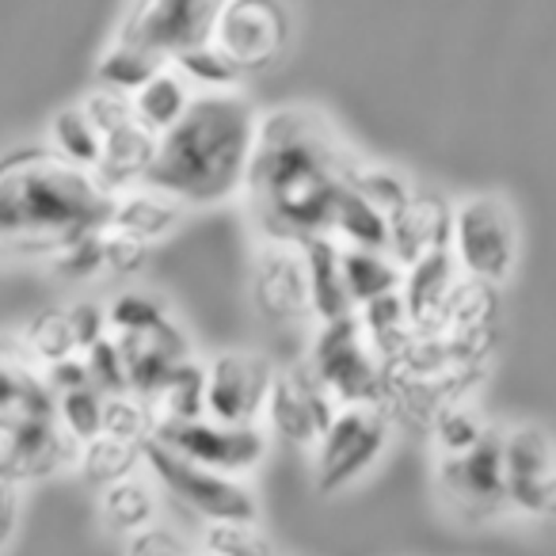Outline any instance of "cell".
<instances>
[{"label":"cell","instance_id":"1","mask_svg":"<svg viewBox=\"0 0 556 556\" xmlns=\"http://www.w3.org/2000/svg\"><path fill=\"white\" fill-rule=\"evenodd\" d=\"M358 156L309 108H275L255 123L244 191L267 240L328 237L336 194Z\"/></svg>","mask_w":556,"mask_h":556},{"label":"cell","instance_id":"2","mask_svg":"<svg viewBox=\"0 0 556 556\" xmlns=\"http://www.w3.org/2000/svg\"><path fill=\"white\" fill-rule=\"evenodd\" d=\"M252 100L240 92H194L172 130L156 138L149 168V191L164 194L176 206H217L244 191V172L255 146Z\"/></svg>","mask_w":556,"mask_h":556},{"label":"cell","instance_id":"3","mask_svg":"<svg viewBox=\"0 0 556 556\" xmlns=\"http://www.w3.org/2000/svg\"><path fill=\"white\" fill-rule=\"evenodd\" d=\"M111 194L47 146L0 153V252L50 260L77 237L103 229Z\"/></svg>","mask_w":556,"mask_h":556},{"label":"cell","instance_id":"4","mask_svg":"<svg viewBox=\"0 0 556 556\" xmlns=\"http://www.w3.org/2000/svg\"><path fill=\"white\" fill-rule=\"evenodd\" d=\"M313 378L325 386L336 408H378L386 404V370L366 343L355 313L325 320L313 336L309 363Z\"/></svg>","mask_w":556,"mask_h":556},{"label":"cell","instance_id":"5","mask_svg":"<svg viewBox=\"0 0 556 556\" xmlns=\"http://www.w3.org/2000/svg\"><path fill=\"white\" fill-rule=\"evenodd\" d=\"M450 255L457 270L480 287L495 290L515 275L518 225L500 194H472L450 214Z\"/></svg>","mask_w":556,"mask_h":556},{"label":"cell","instance_id":"6","mask_svg":"<svg viewBox=\"0 0 556 556\" xmlns=\"http://www.w3.org/2000/svg\"><path fill=\"white\" fill-rule=\"evenodd\" d=\"M141 462L153 469V477L164 484V492H172L179 503L199 510L210 526H255V518H260V503H255V495L240 480L199 469V465L164 450L156 439H149L141 446Z\"/></svg>","mask_w":556,"mask_h":556},{"label":"cell","instance_id":"7","mask_svg":"<svg viewBox=\"0 0 556 556\" xmlns=\"http://www.w3.org/2000/svg\"><path fill=\"white\" fill-rule=\"evenodd\" d=\"M389 442V416L378 408H340L325 434L317 439L313 484L320 495H332L358 480L381 457Z\"/></svg>","mask_w":556,"mask_h":556},{"label":"cell","instance_id":"8","mask_svg":"<svg viewBox=\"0 0 556 556\" xmlns=\"http://www.w3.org/2000/svg\"><path fill=\"white\" fill-rule=\"evenodd\" d=\"M153 439L164 450H172L184 462L199 465V469L222 472V477L237 480L240 472L255 469L267 454V434L260 427H222L214 419H191V424H172V419H156Z\"/></svg>","mask_w":556,"mask_h":556},{"label":"cell","instance_id":"9","mask_svg":"<svg viewBox=\"0 0 556 556\" xmlns=\"http://www.w3.org/2000/svg\"><path fill=\"white\" fill-rule=\"evenodd\" d=\"M290 39V16L275 0H229L217 4L210 42L237 65L240 73L267 70Z\"/></svg>","mask_w":556,"mask_h":556},{"label":"cell","instance_id":"10","mask_svg":"<svg viewBox=\"0 0 556 556\" xmlns=\"http://www.w3.org/2000/svg\"><path fill=\"white\" fill-rule=\"evenodd\" d=\"M214 12V0H146V4H134L123 16L115 42L146 50L161 62H172L184 50L210 42Z\"/></svg>","mask_w":556,"mask_h":556},{"label":"cell","instance_id":"11","mask_svg":"<svg viewBox=\"0 0 556 556\" xmlns=\"http://www.w3.org/2000/svg\"><path fill=\"white\" fill-rule=\"evenodd\" d=\"M439 488L450 500V507L469 522H488V518L507 510V492H503V434L488 427V434L472 450L457 457H439Z\"/></svg>","mask_w":556,"mask_h":556},{"label":"cell","instance_id":"12","mask_svg":"<svg viewBox=\"0 0 556 556\" xmlns=\"http://www.w3.org/2000/svg\"><path fill=\"white\" fill-rule=\"evenodd\" d=\"M275 363L252 351H222L206 363V419L222 427H255L270 393Z\"/></svg>","mask_w":556,"mask_h":556},{"label":"cell","instance_id":"13","mask_svg":"<svg viewBox=\"0 0 556 556\" xmlns=\"http://www.w3.org/2000/svg\"><path fill=\"white\" fill-rule=\"evenodd\" d=\"M336 401L325 393L313 370L305 363L294 366H275V378H270V393L263 404V416H267L270 431L278 434L290 446H317V439L325 434V427L336 416Z\"/></svg>","mask_w":556,"mask_h":556},{"label":"cell","instance_id":"14","mask_svg":"<svg viewBox=\"0 0 556 556\" xmlns=\"http://www.w3.org/2000/svg\"><path fill=\"white\" fill-rule=\"evenodd\" d=\"M503 492L507 507L530 518H545L553 510V439L545 427L522 424L503 434Z\"/></svg>","mask_w":556,"mask_h":556},{"label":"cell","instance_id":"15","mask_svg":"<svg viewBox=\"0 0 556 556\" xmlns=\"http://www.w3.org/2000/svg\"><path fill=\"white\" fill-rule=\"evenodd\" d=\"M252 294L260 313L275 325H298L313 317L305 255L294 240H263L255 252Z\"/></svg>","mask_w":556,"mask_h":556},{"label":"cell","instance_id":"16","mask_svg":"<svg viewBox=\"0 0 556 556\" xmlns=\"http://www.w3.org/2000/svg\"><path fill=\"white\" fill-rule=\"evenodd\" d=\"M42 419H54V393L24 343L0 332V439Z\"/></svg>","mask_w":556,"mask_h":556},{"label":"cell","instance_id":"17","mask_svg":"<svg viewBox=\"0 0 556 556\" xmlns=\"http://www.w3.org/2000/svg\"><path fill=\"white\" fill-rule=\"evenodd\" d=\"M450 214H454V206H450L439 191H427V187L412 184L408 199L386 217V225H389L386 252L393 255L401 267H412V263H419L431 252H446Z\"/></svg>","mask_w":556,"mask_h":556},{"label":"cell","instance_id":"18","mask_svg":"<svg viewBox=\"0 0 556 556\" xmlns=\"http://www.w3.org/2000/svg\"><path fill=\"white\" fill-rule=\"evenodd\" d=\"M111 340H115L118 355H123L130 396H138L146 404H153L161 386L168 381V374L191 358V340H187V332L172 317L164 325H156L153 332L111 336Z\"/></svg>","mask_w":556,"mask_h":556},{"label":"cell","instance_id":"19","mask_svg":"<svg viewBox=\"0 0 556 556\" xmlns=\"http://www.w3.org/2000/svg\"><path fill=\"white\" fill-rule=\"evenodd\" d=\"M73 457H77V446L65 439V431L54 419L27 424L0 439V484L16 488V484H24V480L54 477Z\"/></svg>","mask_w":556,"mask_h":556},{"label":"cell","instance_id":"20","mask_svg":"<svg viewBox=\"0 0 556 556\" xmlns=\"http://www.w3.org/2000/svg\"><path fill=\"white\" fill-rule=\"evenodd\" d=\"M153 156H156V134L130 123L123 130L100 138V156H96L88 176H92V184L103 194H123L146 184L149 168H153Z\"/></svg>","mask_w":556,"mask_h":556},{"label":"cell","instance_id":"21","mask_svg":"<svg viewBox=\"0 0 556 556\" xmlns=\"http://www.w3.org/2000/svg\"><path fill=\"white\" fill-rule=\"evenodd\" d=\"M179 217H184V206H176V202L164 199V194L149 191V187H134V191L111 194L103 229L126 232V237L153 248L156 240L168 237V232L176 229Z\"/></svg>","mask_w":556,"mask_h":556},{"label":"cell","instance_id":"22","mask_svg":"<svg viewBox=\"0 0 556 556\" xmlns=\"http://www.w3.org/2000/svg\"><path fill=\"white\" fill-rule=\"evenodd\" d=\"M305 255V275H309V302L313 317L325 325V320L348 317L351 302L348 290H343V270H340V244L332 237H305L294 240Z\"/></svg>","mask_w":556,"mask_h":556},{"label":"cell","instance_id":"23","mask_svg":"<svg viewBox=\"0 0 556 556\" xmlns=\"http://www.w3.org/2000/svg\"><path fill=\"white\" fill-rule=\"evenodd\" d=\"M340 270L351 309L396 294L404 278V267L389 252H363V248H340Z\"/></svg>","mask_w":556,"mask_h":556},{"label":"cell","instance_id":"24","mask_svg":"<svg viewBox=\"0 0 556 556\" xmlns=\"http://www.w3.org/2000/svg\"><path fill=\"white\" fill-rule=\"evenodd\" d=\"M191 100H194L191 85H187L172 65H164V70H156L153 77L130 96V108H134L138 126H146L149 134L161 138L164 130H172V126L184 118V111L191 108Z\"/></svg>","mask_w":556,"mask_h":556},{"label":"cell","instance_id":"25","mask_svg":"<svg viewBox=\"0 0 556 556\" xmlns=\"http://www.w3.org/2000/svg\"><path fill=\"white\" fill-rule=\"evenodd\" d=\"M328 237L340 248H363V252H386L389 248V225L386 214L374 210L358 191L343 187L336 194L332 222H328Z\"/></svg>","mask_w":556,"mask_h":556},{"label":"cell","instance_id":"26","mask_svg":"<svg viewBox=\"0 0 556 556\" xmlns=\"http://www.w3.org/2000/svg\"><path fill=\"white\" fill-rule=\"evenodd\" d=\"M73 462H77L80 480L103 492V488H115L134 477V469L141 465V446L108 439V434H96L92 442L77 446V457H73Z\"/></svg>","mask_w":556,"mask_h":556},{"label":"cell","instance_id":"27","mask_svg":"<svg viewBox=\"0 0 556 556\" xmlns=\"http://www.w3.org/2000/svg\"><path fill=\"white\" fill-rule=\"evenodd\" d=\"M156 419H172V424H191V419L206 416V363L187 358L168 374L153 401Z\"/></svg>","mask_w":556,"mask_h":556},{"label":"cell","instance_id":"28","mask_svg":"<svg viewBox=\"0 0 556 556\" xmlns=\"http://www.w3.org/2000/svg\"><path fill=\"white\" fill-rule=\"evenodd\" d=\"M100 510H103V522H108L111 530L134 538V533H141V530H149V526H153L156 495H153V488H149V484H141L138 477H130V480H123V484H115V488H103Z\"/></svg>","mask_w":556,"mask_h":556},{"label":"cell","instance_id":"29","mask_svg":"<svg viewBox=\"0 0 556 556\" xmlns=\"http://www.w3.org/2000/svg\"><path fill=\"white\" fill-rule=\"evenodd\" d=\"M168 62L146 54L138 47H123V42H111L108 50L96 62V88H111V92L134 96L156 70H164Z\"/></svg>","mask_w":556,"mask_h":556},{"label":"cell","instance_id":"30","mask_svg":"<svg viewBox=\"0 0 556 556\" xmlns=\"http://www.w3.org/2000/svg\"><path fill=\"white\" fill-rule=\"evenodd\" d=\"M168 65L187 80V85L202 88V92H237V85L244 80V73H240L214 42H199V47L176 54Z\"/></svg>","mask_w":556,"mask_h":556},{"label":"cell","instance_id":"31","mask_svg":"<svg viewBox=\"0 0 556 556\" xmlns=\"http://www.w3.org/2000/svg\"><path fill=\"white\" fill-rule=\"evenodd\" d=\"M50 153L62 156L65 164L80 172H92L96 156H100V134L96 126L85 118L80 108H62L50 123Z\"/></svg>","mask_w":556,"mask_h":556},{"label":"cell","instance_id":"32","mask_svg":"<svg viewBox=\"0 0 556 556\" xmlns=\"http://www.w3.org/2000/svg\"><path fill=\"white\" fill-rule=\"evenodd\" d=\"M20 343H24V351L35 358V366H39V370H47V366L77 355V343H73L65 309L35 313V317L24 325V332H20Z\"/></svg>","mask_w":556,"mask_h":556},{"label":"cell","instance_id":"33","mask_svg":"<svg viewBox=\"0 0 556 556\" xmlns=\"http://www.w3.org/2000/svg\"><path fill=\"white\" fill-rule=\"evenodd\" d=\"M172 313L168 302L149 290H123L103 305V320H108V336H138L153 332L156 325H164Z\"/></svg>","mask_w":556,"mask_h":556},{"label":"cell","instance_id":"34","mask_svg":"<svg viewBox=\"0 0 556 556\" xmlns=\"http://www.w3.org/2000/svg\"><path fill=\"white\" fill-rule=\"evenodd\" d=\"M54 424L65 431V439L73 446H85L100 434L103 424V396L96 393L92 386H80L70 389V393H58L54 396Z\"/></svg>","mask_w":556,"mask_h":556},{"label":"cell","instance_id":"35","mask_svg":"<svg viewBox=\"0 0 556 556\" xmlns=\"http://www.w3.org/2000/svg\"><path fill=\"white\" fill-rule=\"evenodd\" d=\"M153 427H156V412L153 404L138 401V396H108L103 401V424L100 434L118 442H134V446H146L153 439Z\"/></svg>","mask_w":556,"mask_h":556},{"label":"cell","instance_id":"36","mask_svg":"<svg viewBox=\"0 0 556 556\" xmlns=\"http://www.w3.org/2000/svg\"><path fill=\"white\" fill-rule=\"evenodd\" d=\"M431 427H434V442H439L442 457L465 454V450H472L488 434V424L480 419V412L465 401L446 404L442 412H434Z\"/></svg>","mask_w":556,"mask_h":556},{"label":"cell","instance_id":"37","mask_svg":"<svg viewBox=\"0 0 556 556\" xmlns=\"http://www.w3.org/2000/svg\"><path fill=\"white\" fill-rule=\"evenodd\" d=\"M348 187L351 191H358L374 210H381V214L389 217L404 199H408L412 179H404L396 168H381V164L358 161L355 172H351V179H348Z\"/></svg>","mask_w":556,"mask_h":556},{"label":"cell","instance_id":"38","mask_svg":"<svg viewBox=\"0 0 556 556\" xmlns=\"http://www.w3.org/2000/svg\"><path fill=\"white\" fill-rule=\"evenodd\" d=\"M80 363H85L88 386H92L103 401H108V396H126V393H130V386H126L123 355H118V348H115V340H111V336H103L100 343H92V348L80 355Z\"/></svg>","mask_w":556,"mask_h":556},{"label":"cell","instance_id":"39","mask_svg":"<svg viewBox=\"0 0 556 556\" xmlns=\"http://www.w3.org/2000/svg\"><path fill=\"white\" fill-rule=\"evenodd\" d=\"M100 237H103V229L88 232V237H77L73 244H65L62 252L50 255V267H54L62 278H77V282L103 275V240Z\"/></svg>","mask_w":556,"mask_h":556},{"label":"cell","instance_id":"40","mask_svg":"<svg viewBox=\"0 0 556 556\" xmlns=\"http://www.w3.org/2000/svg\"><path fill=\"white\" fill-rule=\"evenodd\" d=\"M77 108L85 111V118L96 126L100 138H108V134L138 123V118H134V108H130V96L111 92V88H92V92L85 96V103H77Z\"/></svg>","mask_w":556,"mask_h":556},{"label":"cell","instance_id":"41","mask_svg":"<svg viewBox=\"0 0 556 556\" xmlns=\"http://www.w3.org/2000/svg\"><path fill=\"white\" fill-rule=\"evenodd\" d=\"M206 556H278L267 538L255 533V526H210Z\"/></svg>","mask_w":556,"mask_h":556},{"label":"cell","instance_id":"42","mask_svg":"<svg viewBox=\"0 0 556 556\" xmlns=\"http://www.w3.org/2000/svg\"><path fill=\"white\" fill-rule=\"evenodd\" d=\"M100 240H103V270L108 275H138L149 263V252H153L149 244H141V240L115 229H103Z\"/></svg>","mask_w":556,"mask_h":556},{"label":"cell","instance_id":"43","mask_svg":"<svg viewBox=\"0 0 556 556\" xmlns=\"http://www.w3.org/2000/svg\"><path fill=\"white\" fill-rule=\"evenodd\" d=\"M65 317H70V332L77 343V355H85L92 343H100L108 336V320H103L100 302H73L65 305Z\"/></svg>","mask_w":556,"mask_h":556},{"label":"cell","instance_id":"44","mask_svg":"<svg viewBox=\"0 0 556 556\" xmlns=\"http://www.w3.org/2000/svg\"><path fill=\"white\" fill-rule=\"evenodd\" d=\"M130 556H194V553L184 545V538H176L172 530L149 526V530L130 538Z\"/></svg>","mask_w":556,"mask_h":556},{"label":"cell","instance_id":"45","mask_svg":"<svg viewBox=\"0 0 556 556\" xmlns=\"http://www.w3.org/2000/svg\"><path fill=\"white\" fill-rule=\"evenodd\" d=\"M42 378H47V386H50V393H70V389H80V386H88V374H85V363H80V355H73V358H62V363H54V366H47L42 370Z\"/></svg>","mask_w":556,"mask_h":556},{"label":"cell","instance_id":"46","mask_svg":"<svg viewBox=\"0 0 556 556\" xmlns=\"http://www.w3.org/2000/svg\"><path fill=\"white\" fill-rule=\"evenodd\" d=\"M12 530H16V488L0 484V548L12 538Z\"/></svg>","mask_w":556,"mask_h":556}]
</instances>
